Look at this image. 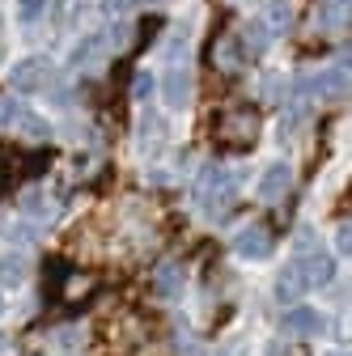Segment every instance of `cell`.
<instances>
[{
    "label": "cell",
    "mask_w": 352,
    "mask_h": 356,
    "mask_svg": "<svg viewBox=\"0 0 352 356\" xmlns=\"http://www.w3.org/2000/svg\"><path fill=\"white\" fill-rule=\"evenodd\" d=\"M238 195V174L230 165H204L200 183H195V204L204 212H225Z\"/></svg>",
    "instance_id": "obj_1"
},
{
    "label": "cell",
    "mask_w": 352,
    "mask_h": 356,
    "mask_svg": "<svg viewBox=\"0 0 352 356\" xmlns=\"http://www.w3.org/2000/svg\"><path fill=\"white\" fill-rule=\"evenodd\" d=\"M51 76H56V68H51L47 56H26V60H17L9 68V85L17 94H38V89L51 85Z\"/></svg>",
    "instance_id": "obj_2"
},
{
    "label": "cell",
    "mask_w": 352,
    "mask_h": 356,
    "mask_svg": "<svg viewBox=\"0 0 352 356\" xmlns=\"http://www.w3.org/2000/svg\"><path fill=\"white\" fill-rule=\"evenodd\" d=\"M259 131V115L255 111H230L216 119V136H221L225 145H250Z\"/></svg>",
    "instance_id": "obj_3"
},
{
    "label": "cell",
    "mask_w": 352,
    "mask_h": 356,
    "mask_svg": "<svg viewBox=\"0 0 352 356\" xmlns=\"http://www.w3.org/2000/svg\"><path fill=\"white\" fill-rule=\"evenodd\" d=\"M272 246H276L272 229H268V225H255V220L234 234V250H238L242 259H268V254H272Z\"/></svg>",
    "instance_id": "obj_4"
},
{
    "label": "cell",
    "mask_w": 352,
    "mask_h": 356,
    "mask_svg": "<svg viewBox=\"0 0 352 356\" xmlns=\"http://www.w3.org/2000/svg\"><path fill=\"white\" fill-rule=\"evenodd\" d=\"M191 68L187 64H174L166 76H161V98H166V106L170 111H183L187 102H191Z\"/></svg>",
    "instance_id": "obj_5"
},
{
    "label": "cell",
    "mask_w": 352,
    "mask_h": 356,
    "mask_svg": "<svg viewBox=\"0 0 352 356\" xmlns=\"http://www.w3.org/2000/svg\"><path fill=\"white\" fill-rule=\"evenodd\" d=\"M305 293H310V280H305V263L293 259L285 272L276 276V301H280V305H293V301H301Z\"/></svg>",
    "instance_id": "obj_6"
},
{
    "label": "cell",
    "mask_w": 352,
    "mask_h": 356,
    "mask_svg": "<svg viewBox=\"0 0 352 356\" xmlns=\"http://www.w3.org/2000/svg\"><path fill=\"white\" fill-rule=\"evenodd\" d=\"M289 183H293V170H289L285 161H272L268 170L259 174V183H255V195H259V200H280V195L289 191Z\"/></svg>",
    "instance_id": "obj_7"
},
{
    "label": "cell",
    "mask_w": 352,
    "mask_h": 356,
    "mask_svg": "<svg viewBox=\"0 0 352 356\" xmlns=\"http://www.w3.org/2000/svg\"><path fill=\"white\" fill-rule=\"evenodd\" d=\"M5 131H17V136H26V140H47V136H51V127L42 123L34 111L17 106V102H13V111H9V123H5Z\"/></svg>",
    "instance_id": "obj_8"
},
{
    "label": "cell",
    "mask_w": 352,
    "mask_h": 356,
    "mask_svg": "<svg viewBox=\"0 0 352 356\" xmlns=\"http://www.w3.org/2000/svg\"><path fill=\"white\" fill-rule=\"evenodd\" d=\"M285 327H289L293 335H323V327H327V323H323V314H319L314 305H297V301H293Z\"/></svg>",
    "instance_id": "obj_9"
},
{
    "label": "cell",
    "mask_w": 352,
    "mask_h": 356,
    "mask_svg": "<svg viewBox=\"0 0 352 356\" xmlns=\"http://www.w3.org/2000/svg\"><path fill=\"white\" fill-rule=\"evenodd\" d=\"M26 272H30L26 254H17V250H5V254H0V289H17V284L26 280Z\"/></svg>",
    "instance_id": "obj_10"
},
{
    "label": "cell",
    "mask_w": 352,
    "mask_h": 356,
    "mask_svg": "<svg viewBox=\"0 0 352 356\" xmlns=\"http://www.w3.org/2000/svg\"><path fill=\"white\" fill-rule=\"evenodd\" d=\"M183 280H187V272H183L179 263H161L157 272H153V293L157 297H174V293L183 289Z\"/></svg>",
    "instance_id": "obj_11"
},
{
    "label": "cell",
    "mask_w": 352,
    "mask_h": 356,
    "mask_svg": "<svg viewBox=\"0 0 352 356\" xmlns=\"http://www.w3.org/2000/svg\"><path fill=\"white\" fill-rule=\"evenodd\" d=\"M301 263H305V280H310V289H323V284H331V276H335V259H331V254L314 250L310 259H301Z\"/></svg>",
    "instance_id": "obj_12"
},
{
    "label": "cell",
    "mask_w": 352,
    "mask_h": 356,
    "mask_svg": "<svg viewBox=\"0 0 352 356\" xmlns=\"http://www.w3.org/2000/svg\"><path fill=\"white\" fill-rule=\"evenodd\" d=\"M106 51V42H102V34H85L77 47H72V56H68V64L72 68H81V64H94L98 56Z\"/></svg>",
    "instance_id": "obj_13"
},
{
    "label": "cell",
    "mask_w": 352,
    "mask_h": 356,
    "mask_svg": "<svg viewBox=\"0 0 352 356\" xmlns=\"http://www.w3.org/2000/svg\"><path fill=\"white\" fill-rule=\"evenodd\" d=\"M242 42H246L250 51H268V47H272V26L263 22V17L246 22V30H242Z\"/></svg>",
    "instance_id": "obj_14"
},
{
    "label": "cell",
    "mask_w": 352,
    "mask_h": 356,
    "mask_svg": "<svg viewBox=\"0 0 352 356\" xmlns=\"http://www.w3.org/2000/svg\"><path fill=\"white\" fill-rule=\"evenodd\" d=\"M263 22L272 26V34L289 30V22H293V9H289V0H268V9H263Z\"/></svg>",
    "instance_id": "obj_15"
},
{
    "label": "cell",
    "mask_w": 352,
    "mask_h": 356,
    "mask_svg": "<svg viewBox=\"0 0 352 356\" xmlns=\"http://www.w3.org/2000/svg\"><path fill=\"white\" fill-rule=\"evenodd\" d=\"M127 34H131V26H127V22H115L102 42H106V47H127Z\"/></svg>",
    "instance_id": "obj_16"
},
{
    "label": "cell",
    "mask_w": 352,
    "mask_h": 356,
    "mask_svg": "<svg viewBox=\"0 0 352 356\" xmlns=\"http://www.w3.org/2000/svg\"><path fill=\"white\" fill-rule=\"evenodd\" d=\"M42 9H47V0H17V17L22 22H34Z\"/></svg>",
    "instance_id": "obj_17"
},
{
    "label": "cell",
    "mask_w": 352,
    "mask_h": 356,
    "mask_svg": "<svg viewBox=\"0 0 352 356\" xmlns=\"http://www.w3.org/2000/svg\"><path fill=\"white\" fill-rule=\"evenodd\" d=\"M136 5H141V0H102V9H106L111 17H123V13H131Z\"/></svg>",
    "instance_id": "obj_18"
},
{
    "label": "cell",
    "mask_w": 352,
    "mask_h": 356,
    "mask_svg": "<svg viewBox=\"0 0 352 356\" xmlns=\"http://www.w3.org/2000/svg\"><path fill=\"white\" fill-rule=\"evenodd\" d=\"M225 60V68H238V51L230 47V42H216V64Z\"/></svg>",
    "instance_id": "obj_19"
},
{
    "label": "cell",
    "mask_w": 352,
    "mask_h": 356,
    "mask_svg": "<svg viewBox=\"0 0 352 356\" xmlns=\"http://www.w3.org/2000/svg\"><path fill=\"white\" fill-rule=\"evenodd\" d=\"M204 356H246V348H242V343H225V348H212V352H204Z\"/></svg>",
    "instance_id": "obj_20"
},
{
    "label": "cell",
    "mask_w": 352,
    "mask_h": 356,
    "mask_svg": "<svg viewBox=\"0 0 352 356\" xmlns=\"http://www.w3.org/2000/svg\"><path fill=\"white\" fill-rule=\"evenodd\" d=\"M149 89H153V76H149V72L136 76V98H149Z\"/></svg>",
    "instance_id": "obj_21"
},
{
    "label": "cell",
    "mask_w": 352,
    "mask_h": 356,
    "mask_svg": "<svg viewBox=\"0 0 352 356\" xmlns=\"http://www.w3.org/2000/svg\"><path fill=\"white\" fill-rule=\"evenodd\" d=\"M323 356H344V352H339V348H335V352H323Z\"/></svg>",
    "instance_id": "obj_22"
},
{
    "label": "cell",
    "mask_w": 352,
    "mask_h": 356,
    "mask_svg": "<svg viewBox=\"0 0 352 356\" xmlns=\"http://www.w3.org/2000/svg\"><path fill=\"white\" fill-rule=\"evenodd\" d=\"M0 314H5V301H0Z\"/></svg>",
    "instance_id": "obj_23"
},
{
    "label": "cell",
    "mask_w": 352,
    "mask_h": 356,
    "mask_svg": "<svg viewBox=\"0 0 352 356\" xmlns=\"http://www.w3.org/2000/svg\"><path fill=\"white\" fill-rule=\"evenodd\" d=\"M344 5H348V0H344Z\"/></svg>",
    "instance_id": "obj_24"
}]
</instances>
